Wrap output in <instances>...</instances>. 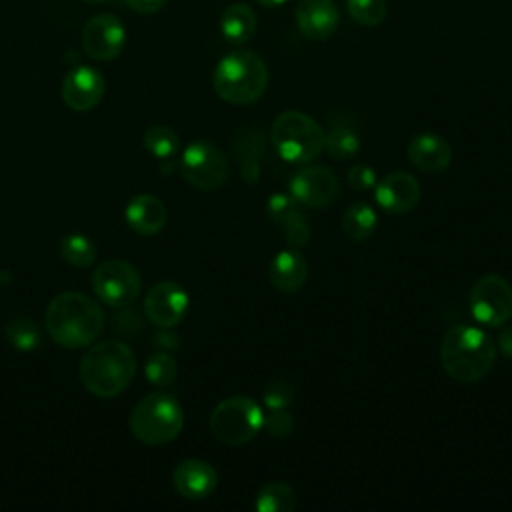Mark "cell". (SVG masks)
I'll list each match as a JSON object with an SVG mask.
<instances>
[{"label":"cell","instance_id":"cell-1","mask_svg":"<svg viewBox=\"0 0 512 512\" xmlns=\"http://www.w3.org/2000/svg\"><path fill=\"white\" fill-rule=\"evenodd\" d=\"M102 308L80 292H62L50 300L44 312L48 336L64 348L92 344L104 328Z\"/></svg>","mask_w":512,"mask_h":512},{"label":"cell","instance_id":"cell-2","mask_svg":"<svg viewBox=\"0 0 512 512\" xmlns=\"http://www.w3.org/2000/svg\"><path fill=\"white\" fill-rule=\"evenodd\" d=\"M496 342L480 328L458 324L440 342V364L444 372L462 384H472L490 374L496 362Z\"/></svg>","mask_w":512,"mask_h":512},{"label":"cell","instance_id":"cell-3","mask_svg":"<svg viewBox=\"0 0 512 512\" xmlns=\"http://www.w3.org/2000/svg\"><path fill=\"white\" fill-rule=\"evenodd\" d=\"M78 372L88 392L100 398H112L132 382L136 358L128 344L108 338L84 352Z\"/></svg>","mask_w":512,"mask_h":512},{"label":"cell","instance_id":"cell-4","mask_svg":"<svg viewBox=\"0 0 512 512\" xmlns=\"http://www.w3.org/2000/svg\"><path fill=\"white\" fill-rule=\"evenodd\" d=\"M268 84V68L252 50H234L214 68V92L228 104L246 106L256 102Z\"/></svg>","mask_w":512,"mask_h":512},{"label":"cell","instance_id":"cell-5","mask_svg":"<svg viewBox=\"0 0 512 512\" xmlns=\"http://www.w3.org/2000/svg\"><path fill=\"white\" fill-rule=\"evenodd\" d=\"M326 132L308 114L286 110L270 126V142L276 154L288 164H308L324 150Z\"/></svg>","mask_w":512,"mask_h":512},{"label":"cell","instance_id":"cell-6","mask_svg":"<svg viewBox=\"0 0 512 512\" xmlns=\"http://www.w3.org/2000/svg\"><path fill=\"white\" fill-rule=\"evenodd\" d=\"M184 426V412L176 398L154 392L144 396L130 414L132 434L150 446L172 442Z\"/></svg>","mask_w":512,"mask_h":512},{"label":"cell","instance_id":"cell-7","mask_svg":"<svg viewBox=\"0 0 512 512\" xmlns=\"http://www.w3.org/2000/svg\"><path fill=\"white\" fill-rule=\"evenodd\" d=\"M264 426L262 406L250 396H230L210 414V432L228 446H242L258 436Z\"/></svg>","mask_w":512,"mask_h":512},{"label":"cell","instance_id":"cell-8","mask_svg":"<svg viewBox=\"0 0 512 512\" xmlns=\"http://www.w3.org/2000/svg\"><path fill=\"white\" fill-rule=\"evenodd\" d=\"M470 314L488 328H500L512 318V286L500 274L480 276L468 296Z\"/></svg>","mask_w":512,"mask_h":512},{"label":"cell","instance_id":"cell-9","mask_svg":"<svg viewBox=\"0 0 512 512\" xmlns=\"http://www.w3.org/2000/svg\"><path fill=\"white\" fill-rule=\"evenodd\" d=\"M180 172L188 184L210 192L226 182L228 160L216 144L208 140H196L182 152Z\"/></svg>","mask_w":512,"mask_h":512},{"label":"cell","instance_id":"cell-10","mask_svg":"<svg viewBox=\"0 0 512 512\" xmlns=\"http://www.w3.org/2000/svg\"><path fill=\"white\" fill-rule=\"evenodd\" d=\"M140 286L138 270L124 260H106L92 274V290L112 308L132 304L140 294Z\"/></svg>","mask_w":512,"mask_h":512},{"label":"cell","instance_id":"cell-11","mask_svg":"<svg viewBox=\"0 0 512 512\" xmlns=\"http://www.w3.org/2000/svg\"><path fill=\"white\" fill-rule=\"evenodd\" d=\"M290 196L296 204L322 210L336 202L340 192L338 176L328 166H304L290 180Z\"/></svg>","mask_w":512,"mask_h":512},{"label":"cell","instance_id":"cell-12","mask_svg":"<svg viewBox=\"0 0 512 512\" xmlns=\"http://www.w3.org/2000/svg\"><path fill=\"white\" fill-rule=\"evenodd\" d=\"M126 44V28L118 16L102 12L92 16L82 30L84 52L98 62L114 60Z\"/></svg>","mask_w":512,"mask_h":512},{"label":"cell","instance_id":"cell-13","mask_svg":"<svg viewBox=\"0 0 512 512\" xmlns=\"http://www.w3.org/2000/svg\"><path fill=\"white\" fill-rule=\"evenodd\" d=\"M186 310L188 294L176 282H158L148 290L144 298L146 318L160 328L176 326L184 318Z\"/></svg>","mask_w":512,"mask_h":512},{"label":"cell","instance_id":"cell-14","mask_svg":"<svg viewBox=\"0 0 512 512\" xmlns=\"http://www.w3.org/2000/svg\"><path fill=\"white\" fill-rule=\"evenodd\" d=\"M422 188L408 172H392L380 178L374 186V200L386 214L400 216L416 208Z\"/></svg>","mask_w":512,"mask_h":512},{"label":"cell","instance_id":"cell-15","mask_svg":"<svg viewBox=\"0 0 512 512\" xmlns=\"http://www.w3.org/2000/svg\"><path fill=\"white\" fill-rule=\"evenodd\" d=\"M104 78L92 66H76L62 80V100L76 112L92 110L104 96Z\"/></svg>","mask_w":512,"mask_h":512},{"label":"cell","instance_id":"cell-16","mask_svg":"<svg viewBox=\"0 0 512 512\" xmlns=\"http://www.w3.org/2000/svg\"><path fill=\"white\" fill-rule=\"evenodd\" d=\"M294 18L300 34L316 42L330 38L340 24V12L332 0H300Z\"/></svg>","mask_w":512,"mask_h":512},{"label":"cell","instance_id":"cell-17","mask_svg":"<svg viewBox=\"0 0 512 512\" xmlns=\"http://www.w3.org/2000/svg\"><path fill=\"white\" fill-rule=\"evenodd\" d=\"M268 218L278 224L284 232V238L290 248L300 250L310 240V226L306 216L298 210V204L290 194H272L266 202Z\"/></svg>","mask_w":512,"mask_h":512},{"label":"cell","instance_id":"cell-18","mask_svg":"<svg viewBox=\"0 0 512 512\" xmlns=\"http://www.w3.org/2000/svg\"><path fill=\"white\" fill-rule=\"evenodd\" d=\"M172 482L180 496L188 500H204L216 490L218 474L206 460L188 458L174 468Z\"/></svg>","mask_w":512,"mask_h":512},{"label":"cell","instance_id":"cell-19","mask_svg":"<svg viewBox=\"0 0 512 512\" xmlns=\"http://www.w3.org/2000/svg\"><path fill=\"white\" fill-rule=\"evenodd\" d=\"M408 160L414 168H418L420 172L426 174H438L444 172L450 162H452V146L446 138L432 134V132H424L414 136L408 142L406 148Z\"/></svg>","mask_w":512,"mask_h":512},{"label":"cell","instance_id":"cell-20","mask_svg":"<svg viewBox=\"0 0 512 512\" xmlns=\"http://www.w3.org/2000/svg\"><path fill=\"white\" fill-rule=\"evenodd\" d=\"M268 278L276 290L296 294L308 280V262L296 248L280 250L268 266Z\"/></svg>","mask_w":512,"mask_h":512},{"label":"cell","instance_id":"cell-21","mask_svg":"<svg viewBox=\"0 0 512 512\" xmlns=\"http://www.w3.org/2000/svg\"><path fill=\"white\" fill-rule=\"evenodd\" d=\"M124 218L134 232L142 236H152L164 228L168 212L160 198L152 194H138L126 204Z\"/></svg>","mask_w":512,"mask_h":512},{"label":"cell","instance_id":"cell-22","mask_svg":"<svg viewBox=\"0 0 512 512\" xmlns=\"http://www.w3.org/2000/svg\"><path fill=\"white\" fill-rule=\"evenodd\" d=\"M266 152V138L258 128H244L234 138V154L240 176L246 184H256L262 174V158Z\"/></svg>","mask_w":512,"mask_h":512},{"label":"cell","instance_id":"cell-23","mask_svg":"<svg viewBox=\"0 0 512 512\" xmlns=\"http://www.w3.org/2000/svg\"><path fill=\"white\" fill-rule=\"evenodd\" d=\"M256 32V14L248 4H230L220 16V34L230 44H244Z\"/></svg>","mask_w":512,"mask_h":512},{"label":"cell","instance_id":"cell-24","mask_svg":"<svg viewBox=\"0 0 512 512\" xmlns=\"http://www.w3.org/2000/svg\"><path fill=\"white\" fill-rule=\"evenodd\" d=\"M378 226V214L366 202H354L342 216V232L352 242L368 240Z\"/></svg>","mask_w":512,"mask_h":512},{"label":"cell","instance_id":"cell-25","mask_svg":"<svg viewBox=\"0 0 512 512\" xmlns=\"http://www.w3.org/2000/svg\"><path fill=\"white\" fill-rule=\"evenodd\" d=\"M296 506L298 496L284 482H268L256 494L258 512H292Z\"/></svg>","mask_w":512,"mask_h":512},{"label":"cell","instance_id":"cell-26","mask_svg":"<svg viewBox=\"0 0 512 512\" xmlns=\"http://www.w3.org/2000/svg\"><path fill=\"white\" fill-rule=\"evenodd\" d=\"M142 144L144 148L160 158V160H166V158H172L178 148H180V138L178 134L170 128V126H164V124H156V126H150L144 136H142Z\"/></svg>","mask_w":512,"mask_h":512},{"label":"cell","instance_id":"cell-27","mask_svg":"<svg viewBox=\"0 0 512 512\" xmlns=\"http://www.w3.org/2000/svg\"><path fill=\"white\" fill-rule=\"evenodd\" d=\"M60 256L76 268H86L96 260V246L82 234H68L60 242Z\"/></svg>","mask_w":512,"mask_h":512},{"label":"cell","instance_id":"cell-28","mask_svg":"<svg viewBox=\"0 0 512 512\" xmlns=\"http://www.w3.org/2000/svg\"><path fill=\"white\" fill-rule=\"evenodd\" d=\"M324 150H328V154L334 160H346L358 154L360 150V136L346 126H336L332 128L326 138H324Z\"/></svg>","mask_w":512,"mask_h":512},{"label":"cell","instance_id":"cell-29","mask_svg":"<svg viewBox=\"0 0 512 512\" xmlns=\"http://www.w3.org/2000/svg\"><path fill=\"white\" fill-rule=\"evenodd\" d=\"M8 342L20 352H32L40 342V330L30 318H14L6 324Z\"/></svg>","mask_w":512,"mask_h":512},{"label":"cell","instance_id":"cell-30","mask_svg":"<svg viewBox=\"0 0 512 512\" xmlns=\"http://www.w3.org/2000/svg\"><path fill=\"white\" fill-rule=\"evenodd\" d=\"M146 378L152 386H168L178 376V364L168 352H154L146 360Z\"/></svg>","mask_w":512,"mask_h":512},{"label":"cell","instance_id":"cell-31","mask_svg":"<svg viewBox=\"0 0 512 512\" xmlns=\"http://www.w3.org/2000/svg\"><path fill=\"white\" fill-rule=\"evenodd\" d=\"M346 10L360 26H380L386 18L384 0H346Z\"/></svg>","mask_w":512,"mask_h":512},{"label":"cell","instance_id":"cell-32","mask_svg":"<svg viewBox=\"0 0 512 512\" xmlns=\"http://www.w3.org/2000/svg\"><path fill=\"white\" fill-rule=\"evenodd\" d=\"M294 426H296L294 416L286 408H280V410H268V414L264 416L262 430L272 438H286L292 434Z\"/></svg>","mask_w":512,"mask_h":512},{"label":"cell","instance_id":"cell-33","mask_svg":"<svg viewBox=\"0 0 512 512\" xmlns=\"http://www.w3.org/2000/svg\"><path fill=\"white\" fill-rule=\"evenodd\" d=\"M292 400H294V388L284 380L270 382L262 392V402L268 410L288 408L292 404Z\"/></svg>","mask_w":512,"mask_h":512},{"label":"cell","instance_id":"cell-34","mask_svg":"<svg viewBox=\"0 0 512 512\" xmlns=\"http://www.w3.org/2000/svg\"><path fill=\"white\" fill-rule=\"evenodd\" d=\"M346 180H348V186L354 192H368L378 182L376 170L372 166H368V164H362V162H356V164L350 166V170L346 174Z\"/></svg>","mask_w":512,"mask_h":512},{"label":"cell","instance_id":"cell-35","mask_svg":"<svg viewBox=\"0 0 512 512\" xmlns=\"http://www.w3.org/2000/svg\"><path fill=\"white\" fill-rule=\"evenodd\" d=\"M168 0H126V4L140 14H154L166 6Z\"/></svg>","mask_w":512,"mask_h":512},{"label":"cell","instance_id":"cell-36","mask_svg":"<svg viewBox=\"0 0 512 512\" xmlns=\"http://www.w3.org/2000/svg\"><path fill=\"white\" fill-rule=\"evenodd\" d=\"M496 350L502 352L506 358H512V326H506L496 340Z\"/></svg>","mask_w":512,"mask_h":512},{"label":"cell","instance_id":"cell-37","mask_svg":"<svg viewBox=\"0 0 512 512\" xmlns=\"http://www.w3.org/2000/svg\"><path fill=\"white\" fill-rule=\"evenodd\" d=\"M260 6H264V8H278V6H282L286 0H256Z\"/></svg>","mask_w":512,"mask_h":512},{"label":"cell","instance_id":"cell-38","mask_svg":"<svg viewBox=\"0 0 512 512\" xmlns=\"http://www.w3.org/2000/svg\"><path fill=\"white\" fill-rule=\"evenodd\" d=\"M86 2H106V0H86Z\"/></svg>","mask_w":512,"mask_h":512}]
</instances>
